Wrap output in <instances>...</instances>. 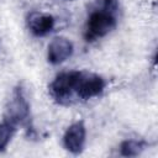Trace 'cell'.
<instances>
[{
    "label": "cell",
    "instance_id": "cell-1",
    "mask_svg": "<svg viewBox=\"0 0 158 158\" xmlns=\"http://www.w3.org/2000/svg\"><path fill=\"white\" fill-rule=\"evenodd\" d=\"M118 0H101L100 6L93 9L86 19L84 38L94 42L109 35L117 25Z\"/></svg>",
    "mask_w": 158,
    "mask_h": 158
},
{
    "label": "cell",
    "instance_id": "cell-2",
    "mask_svg": "<svg viewBox=\"0 0 158 158\" xmlns=\"http://www.w3.org/2000/svg\"><path fill=\"white\" fill-rule=\"evenodd\" d=\"M81 70H69L57 74L49 83L48 93L51 98L59 105H70L75 101V91Z\"/></svg>",
    "mask_w": 158,
    "mask_h": 158
},
{
    "label": "cell",
    "instance_id": "cell-3",
    "mask_svg": "<svg viewBox=\"0 0 158 158\" xmlns=\"http://www.w3.org/2000/svg\"><path fill=\"white\" fill-rule=\"evenodd\" d=\"M4 118H5L4 121L11 123L15 127L19 125L26 126L30 122L31 118L30 102L27 101L21 86H17L14 90L11 99L6 105Z\"/></svg>",
    "mask_w": 158,
    "mask_h": 158
},
{
    "label": "cell",
    "instance_id": "cell-4",
    "mask_svg": "<svg viewBox=\"0 0 158 158\" xmlns=\"http://www.w3.org/2000/svg\"><path fill=\"white\" fill-rule=\"evenodd\" d=\"M105 86H106V80L101 75L81 70L78 86H77V91H75V96L78 100L88 101L102 94Z\"/></svg>",
    "mask_w": 158,
    "mask_h": 158
},
{
    "label": "cell",
    "instance_id": "cell-5",
    "mask_svg": "<svg viewBox=\"0 0 158 158\" xmlns=\"http://www.w3.org/2000/svg\"><path fill=\"white\" fill-rule=\"evenodd\" d=\"M85 139L86 127L83 121H77L65 130L63 135V146L68 152L73 154H79L84 149Z\"/></svg>",
    "mask_w": 158,
    "mask_h": 158
},
{
    "label": "cell",
    "instance_id": "cell-6",
    "mask_svg": "<svg viewBox=\"0 0 158 158\" xmlns=\"http://www.w3.org/2000/svg\"><path fill=\"white\" fill-rule=\"evenodd\" d=\"M26 22L30 32L36 37L47 36L53 31L56 25V20L52 15L38 11H31L26 17Z\"/></svg>",
    "mask_w": 158,
    "mask_h": 158
},
{
    "label": "cell",
    "instance_id": "cell-7",
    "mask_svg": "<svg viewBox=\"0 0 158 158\" xmlns=\"http://www.w3.org/2000/svg\"><path fill=\"white\" fill-rule=\"evenodd\" d=\"M73 43L65 37H54L48 44L47 59L51 64H60L73 54Z\"/></svg>",
    "mask_w": 158,
    "mask_h": 158
},
{
    "label": "cell",
    "instance_id": "cell-8",
    "mask_svg": "<svg viewBox=\"0 0 158 158\" xmlns=\"http://www.w3.org/2000/svg\"><path fill=\"white\" fill-rule=\"evenodd\" d=\"M146 146L147 143L142 139H125L120 144V153L123 157H136L144 151Z\"/></svg>",
    "mask_w": 158,
    "mask_h": 158
},
{
    "label": "cell",
    "instance_id": "cell-9",
    "mask_svg": "<svg viewBox=\"0 0 158 158\" xmlns=\"http://www.w3.org/2000/svg\"><path fill=\"white\" fill-rule=\"evenodd\" d=\"M14 132H15V126H12L11 123L6 121L0 123V152H4L6 149L7 144L12 138Z\"/></svg>",
    "mask_w": 158,
    "mask_h": 158
}]
</instances>
